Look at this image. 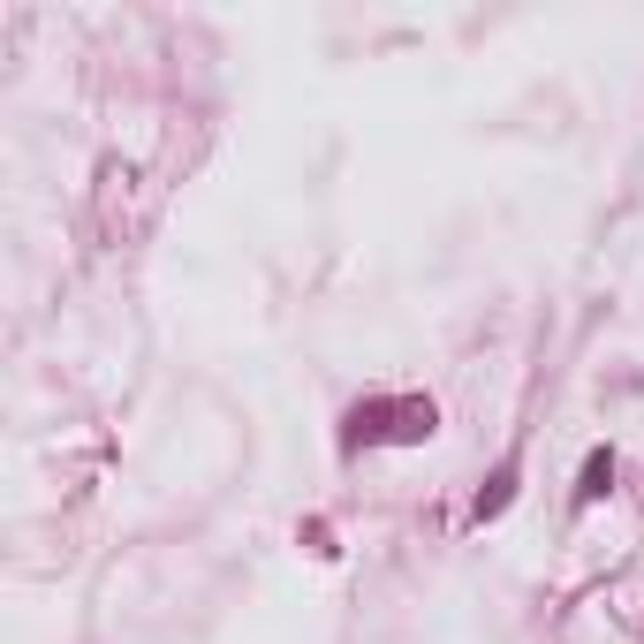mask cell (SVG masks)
I'll return each mask as SVG.
<instances>
[{
    "label": "cell",
    "instance_id": "1",
    "mask_svg": "<svg viewBox=\"0 0 644 644\" xmlns=\"http://www.w3.org/2000/svg\"><path fill=\"white\" fill-rule=\"evenodd\" d=\"M433 425H440L433 394H372V402H356V410L341 417V448H349V455H356V448H379V440L417 448V440H433Z\"/></svg>",
    "mask_w": 644,
    "mask_h": 644
},
{
    "label": "cell",
    "instance_id": "2",
    "mask_svg": "<svg viewBox=\"0 0 644 644\" xmlns=\"http://www.w3.org/2000/svg\"><path fill=\"white\" fill-rule=\"evenodd\" d=\"M607 485H615V448H592L584 455V478H576V508H592Z\"/></svg>",
    "mask_w": 644,
    "mask_h": 644
},
{
    "label": "cell",
    "instance_id": "3",
    "mask_svg": "<svg viewBox=\"0 0 644 644\" xmlns=\"http://www.w3.org/2000/svg\"><path fill=\"white\" fill-rule=\"evenodd\" d=\"M508 500H515V463H500V471H493V485L478 493V508H471V515H478V523H493Z\"/></svg>",
    "mask_w": 644,
    "mask_h": 644
}]
</instances>
